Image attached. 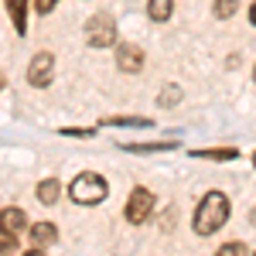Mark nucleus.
Masks as SVG:
<instances>
[{
    "instance_id": "obj_1",
    "label": "nucleus",
    "mask_w": 256,
    "mask_h": 256,
    "mask_svg": "<svg viewBox=\"0 0 256 256\" xmlns=\"http://www.w3.org/2000/svg\"><path fill=\"white\" fill-rule=\"evenodd\" d=\"M226 218H229V198L222 195V192H208L198 202L192 226H195L198 236H212V232H218L226 226Z\"/></svg>"
},
{
    "instance_id": "obj_2",
    "label": "nucleus",
    "mask_w": 256,
    "mask_h": 256,
    "mask_svg": "<svg viewBox=\"0 0 256 256\" xmlns=\"http://www.w3.org/2000/svg\"><path fill=\"white\" fill-rule=\"evenodd\" d=\"M106 195H110V184H106V178L96 174V171H82V174H76L72 184H68V198H72L76 205H99Z\"/></svg>"
},
{
    "instance_id": "obj_3",
    "label": "nucleus",
    "mask_w": 256,
    "mask_h": 256,
    "mask_svg": "<svg viewBox=\"0 0 256 256\" xmlns=\"http://www.w3.org/2000/svg\"><path fill=\"white\" fill-rule=\"evenodd\" d=\"M154 195L147 192V188H134L130 195H126V205H123V216H126V222L130 226H144L147 218H150V212H154Z\"/></svg>"
},
{
    "instance_id": "obj_4",
    "label": "nucleus",
    "mask_w": 256,
    "mask_h": 256,
    "mask_svg": "<svg viewBox=\"0 0 256 256\" xmlns=\"http://www.w3.org/2000/svg\"><path fill=\"white\" fill-rule=\"evenodd\" d=\"M86 41H89L92 48H110V44H116V20L110 18V14L89 18V24H86Z\"/></svg>"
},
{
    "instance_id": "obj_5",
    "label": "nucleus",
    "mask_w": 256,
    "mask_h": 256,
    "mask_svg": "<svg viewBox=\"0 0 256 256\" xmlns=\"http://www.w3.org/2000/svg\"><path fill=\"white\" fill-rule=\"evenodd\" d=\"M52 76H55V55H52V52H38V55L31 58V65H28V82H31L34 89H44V86L52 82Z\"/></svg>"
},
{
    "instance_id": "obj_6",
    "label": "nucleus",
    "mask_w": 256,
    "mask_h": 256,
    "mask_svg": "<svg viewBox=\"0 0 256 256\" xmlns=\"http://www.w3.org/2000/svg\"><path fill=\"white\" fill-rule=\"evenodd\" d=\"M116 68L126 72V76H137L140 68H144V48L140 44H130V41L116 44Z\"/></svg>"
},
{
    "instance_id": "obj_7",
    "label": "nucleus",
    "mask_w": 256,
    "mask_h": 256,
    "mask_svg": "<svg viewBox=\"0 0 256 256\" xmlns=\"http://www.w3.org/2000/svg\"><path fill=\"white\" fill-rule=\"evenodd\" d=\"M0 229L4 232H24L28 229V216H24V208H18V205H7V208H0Z\"/></svg>"
},
{
    "instance_id": "obj_8",
    "label": "nucleus",
    "mask_w": 256,
    "mask_h": 256,
    "mask_svg": "<svg viewBox=\"0 0 256 256\" xmlns=\"http://www.w3.org/2000/svg\"><path fill=\"white\" fill-rule=\"evenodd\" d=\"M55 239H58V229H55L52 222H34V226H31V242H34L38 250L52 246Z\"/></svg>"
},
{
    "instance_id": "obj_9",
    "label": "nucleus",
    "mask_w": 256,
    "mask_h": 256,
    "mask_svg": "<svg viewBox=\"0 0 256 256\" xmlns=\"http://www.w3.org/2000/svg\"><path fill=\"white\" fill-rule=\"evenodd\" d=\"M7 10H10V20H14V31L24 34L28 31V0H7Z\"/></svg>"
},
{
    "instance_id": "obj_10",
    "label": "nucleus",
    "mask_w": 256,
    "mask_h": 256,
    "mask_svg": "<svg viewBox=\"0 0 256 256\" xmlns=\"http://www.w3.org/2000/svg\"><path fill=\"white\" fill-rule=\"evenodd\" d=\"M58 195H62V184L55 181V178H44V181L38 184V202L41 205H55Z\"/></svg>"
},
{
    "instance_id": "obj_11",
    "label": "nucleus",
    "mask_w": 256,
    "mask_h": 256,
    "mask_svg": "<svg viewBox=\"0 0 256 256\" xmlns=\"http://www.w3.org/2000/svg\"><path fill=\"white\" fill-rule=\"evenodd\" d=\"M174 10V0H147V18L150 20H168Z\"/></svg>"
},
{
    "instance_id": "obj_12",
    "label": "nucleus",
    "mask_w": 256,
    "mask_h": 256,
    "mask_svg": "<svg viewBox=\"0 0 256 256\" xmlns=\"http://www.w3.org/2000/svg\"><path fill=\"white\" fill-rule=\"evenodd\" d=\"M195 158H205V160H236L239 150H236V147H208V150H195Z\"/></svg>"
},
{
    "instance_id": "obj_13",
    "label": "nucleus",
    "mask_w": 256,
    "mask_h": 256,
    "mask_svg": "<svg viewBox=\"0 0 256 256\" xmlns=\"http://www.w3.org/2000/svg\"><path fill=\"white\" fill-rule=\"evenodd\" d=\"M126 150H134V154H150V150H174L178 144L174 140H164V144H123Z\"/></svg>"
},
{
    "instance_id": "obj_14",
    "label": "nucleus",
    "mask_w": 256,
    "mask_h": 256,
    "mask_svg": "<svg viewBox=\"0 0 256 256\" xmlns=\"http://www.w3.org/2000/svg\"><path fill=\"white\" fill-rule=\"evenodd\" d=\"M236 10H239V0H216V4H212V14H216L218 20L232 18Z\"/></svg>"
},
{
    "instance_id": "obj_15",
    "label": "nucleus",
    "mask_w": 256,
    "mask_h": 256,
    "mask_svg": "<svg viewBox=\"0 0 256 256\" xmlns=\"http://www.w3.org/2000/svg\"><path fill=\"white\" fill-rule=\"evenodd\" d=\"M216 256H250V250H246V242H239V239H232V242H226V246H218Z\"/></svg>"
},
{
    "instance_id": "obj_16",
    "label": "nucleus",
    "mask_w": 256,
    "mask_h": 256,
    "mask_svg": "<svg viewBox=\"0 0 256 256\" xmlns=\"http://www.w3.org/2000/svg\"><path fill=\"white\" fill-rule=\"evenodd\" d=\"M106 123L110 126H150V120H144V116H113Z\"/></svg>"
},
{
    "instance_id": "obj_17",
    "label": "nucleus",
    "mask_w": 256,
    "mask_h": 256,
    "mask_svg": "<svg viewBox=\"0 0 256 256\" xmlns=\"http://www.w3.org/2000/svg\"><path fill=\"white\" fill-rule=\"evenodd\" d=\"M14 242H18L14 232H4V229H0V253H10V250H14Z\"/></svg>"
},
{
    "instance_id": "obj_18",
    "label": "nucleus",
    "mask_w": 256,
    "mask_h": 256,
    "mask_svg": "<svg viewBox=\"0 0 256 256\" xmlns=\"http://www.w3.org/2000/svg\"><path fill=\"white\" fill-rule=\"evenodd\" d=\"M178 99H181V89H178V86H168V89L160 92V102H164V106H168V102H178Z\"/></svg>"
},
{
    "instance_id": "obj_19",
    "label": "nucleus",
    "mask_w": 256,
    "mask_h": 256,
    "mask_svg": "<svg viewBox=\"0 0 256 256\" xmlns=\"http://www.w3.org/2000/svg\"><path fill=\"white\" fill-rule=\"evenodd\" d=\"M55 7H58V0H34V10L38 14H52Z\"/></svg>"
},
{
    "instance_id": "obj_20",
    "label": "nucleus",
    "mask_w": 256,
    "mask_h": 256,
    "mask_svg": "<svg viewBox=\"0 0 256 256\" xmlns=\"http://www.w3.org/2000/svg\"><path fill=\"white\" fill-rule=\"evenodd\" d=\"M62 137H92V130H72V126H65Z\"/></svg>"
},
{
    "instance_id": "obj_21",
    "label": "nucleus",
    "mask_w": 256,
    "mask_h": 256,
    "mask_svg": "<svg viewBox=\"0 0 256 256\" xmlns=\"http://www.w3.org/2000/svg\"><path fill=\"white\" fill-rule=\"evenodd\" d=\"M250 24H253V28H256V0H253V4H250Z\"/></svg>"
},
{
    "instance_id": "obj_22",
    "label": "nucleus",
    "mask_w": 256,
    "mask_h": 256,
    "mask_svg": "<svg viewBox=\"0 0 256 256\" xmlns=\"http://www.w3.org/2000/svg\"><path fill=\"white\" fill-rule=\"evenodd\" d=\"M24 256H44V250H38V246H34V250H28Z\"/></svg>"
},
{
    "instance_id": "obj_23",
    "label": "nucleus",
    "mask_w": 256,
    "mask_h": 256,
    "mask_svg": "<svg viewBox=\"0 0 256 256\" xmlns=\"http://www.w3.org/2000/svg\"><path fill=\"white\" fill-rule=\"evenodd\" d=\"M250 222H253V229H256V208H253V212H250Z\"/></svg>"
},
{
    "instance_id": "obj_24",
    "label": "nucleus",
    "mask_w": 256,
    "mask_h": 256,
    "mask_svg": "<svg viewBox=\"0 0 256 256\" xmlns=\"http://www.w3.org/2000/svg\"><path fill=\"white\" fill-rule=\"evenodd\" d=\"M0 89H4V72H0Z\"/></svg>"
},
{
    "instance_id": "obj_25",
    "label": "nucleus",
    "mask_w": 256,
    "mask_h": 256,
    "mask_svg": "<svg viewBox=\"0 0 256 256\" xmlns=\"http://www.w3.org/2000/svg\"><path fill=\"white\" fill-rule=\"evenodd\" d=\"M253 82H256V68H253Z\"/></svg>"
},
{
    "instance_id": "obj_26",
    "label": "nucleus",
    "mask_w": 256,
    "mask_h": 256,
    "mask_svg": "<svg viewBox=\"0 0 256 256\" xmlns=\"http://www.w3.org/2000/svg\"><path fill=\"white\" fill-rule=\"evenodd\" d=\"M253 160H256V154H253Z\"/></svg>"
}]
</instances>
